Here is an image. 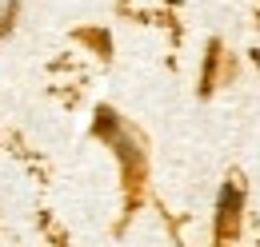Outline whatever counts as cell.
<instances>
[{
    "label": "cell",
    "mask_w": 260,
    "mask_h": 247,
    "mask_svg": "<svg viewBox=\"0 0 260 247\" xmlns=\"http://www.w3.org/2000/svg\"><path fill=\"white\" fill-rule=\"evenodd\" d=\"M240 212H244V195H240V187L224 184V187H220V195H216V227H212L216 247H228L236 235H240Z\"/></svg>",
    "instance_id": "obj_1"
},
{
    "label": "cell",
    "mask_w": 260,
    "mask_h": 247,
    "mask_svg": "<svg viewBox=\"0 0 260 247\" xmlns=\"http://www.w3.org/2000/svg\"><path fill=\"white\" fill-rule=\"evenodd\" d=\"M112 148H116V155H120V168H124L128 191L136 195V191H140V184H144V152L136 148V140H132V136H124V132L112 140Z\"/></svg>",
    "instance_id": "obj_2"
},
{
    "label": "cell",
    "mask_w": 260,
    "mask_h": 247,
    "mask_svg": "<svg viewBox=\"0 0 260 247\" xmlns=\"http://www.w3.org/2000/svg\"><path fill=\"white\" fill-rule=\"evenodd\" d=\"M220 56H224V48H220V40H212V44H208V52H204V68H200V96H212V92H216Z\"/></svg>",
    "instance_id": "obj_3"
},
{
    "label": "cell",
    "mask_w": 260,
    "mask_h": 247,
    "mask_svg": "<svg viewBox=\"0 0 260 247\" xmlns=\"http://www.w3.org/2000/svg\"><path fill=\"white\" fill-rule=\"evenodd\" d=\"M96 136L108 140V144L120 136V116H116L112 108H96Z\"/></svg>",
    "instance_id": "obj_4"
},
{
    "label": "cell",
    "mask_w": 260,
    "mask_h": 247,
    "mask_svg": "<svg viewBox=\"0 0 260 247\" xmlns=\"http://www.w3.org/2000/svg\"><path fill=\"white\" fill-rule=\"evenodd\" d=\"M16 12H20V0H4V8H0V40L16 28Z\"/></svg>",
    "instance_id": "obj_5"
},
{
    "label": "cell",
    "mask_w": 260,
    "mask_h": 247,
    "mask_svg": "<svg viewBox=\"0 0 260 247\" xmlns=\"http://www.w3.org/2000/svg\"><path fill=\"white\" fill-rule=\"evenodd\" d=\"M80 40H88V44H96V48H100V56H108V48H112V44H108V36H104V32H84V36H80Z\"/></svg>",
    "instance_id": "obj_6"
}]
</instances>
